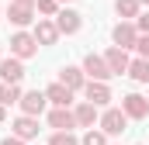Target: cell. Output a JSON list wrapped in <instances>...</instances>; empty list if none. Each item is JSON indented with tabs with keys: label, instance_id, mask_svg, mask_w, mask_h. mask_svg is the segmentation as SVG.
I'll return each mask as SVG.
<instances>
[{
	"label": "cell",
	"instance_id": "obj_23",
	"mask_svg": "<svg viewBox=\"0 0 149 145\" xmlns=\"http://www.w3.org/2000/svg\"><path fill=\"white\" fill-rule=\"evenodd\" d=\"M49 145H80V138H76L73 131H52Z\"/></svg>",
	"mask_w": 149,
	"mask_h": 145
},
{
	"label": "cell",
	"instance_id": "obj_8",
	"mask_svg": "<svg viewBox=\"0 0 149 145\" xmlns=\"http://www.w3.org/2000/svg\"><path fill=\"white\" fill-rule=\"evenodd\" d=\"M21 114H31V117H38L42 110L49 107V97H45V90H28V93H21Z\"/></svg>",
	"mask_w": 149,
	"mask_h": 145
},
{
	"label": "cell",
	"instance_id": "obj_3",
	"mask_svg": "<svg viewBox=\"0 0 149 145\" xmlns=\"http://www.w3.org/2000/svg\"><path fill=\"white\" fill-rule=\"evenodd\" d=\"M121 110L128 114V121H146L149 117V97H142V93H125L121 97Z\"/></svg>",
	"mask_w": 149,
	"mask_h": 145
},
{
	"label": "cell",
	"instance_id": "obj_17",
	"mask_svg": "<svg viewBox=\"0 0 149 145\" xmlns=\"http://www.w3.org/2000/svg\"><path fill=\"white\" fill-rule=\"evenodd\" d=\"M10 128H14V135H17V138H24V142L38 138V117H31V114H21Z\"/></svg>",
	"mask_w": 149,
	"mask_h": 145
},
{
	"label": "cell",
	"instance_id": "obj_18",
	"mask_svg": "<svg viewBox=\"0 0 149 145\" xmlns=\"http://www.w3.org/2000/svg\"><path fill=\"white\" fill-rule=\"evenodd\" d=\"M17 100H21V83H0V104L10 107Z\"/></svg>",
	"mask_w": 149,
	"mask_h": 145
},
{
	"label": "cell",
	"instance_id": "obj_22",
	"mask_svg": "<svg viewBox=\"0 0 149 145\" xmlns=\"http://www.w3.org/2000/svg\"><path fill=\"white\" fill-rule=\"evenodd\" d=\"M35 10L42 17H56L59 14V0H35Z\"/></svg>",
	"mask_w": 149,
	"mask_h": 145
},
{
	"label": "cell",
	"instance_id": "obj_32",
	"mask_svg": "<svg viewBox=\"0 0 149 145\" xmlns=\"http://www.w3.org/2000/svg\"><path fill=\"white\" fill-rule=\"evenodd\" d=\"M0 17H3V10H0Z\"/></svg>",
	"mask_w": 149,
	"mask_h": 145
},
{
	"label": "cell",
	"instance_id": "obj_16",
	"mask_svg": "<svg viewBox=\"0 0 149 145\" xmlns=\"http://www.w3.org/2000/svg\"><path fill=\"white\" fill-rule=\"evenodd\" d=\"M45 97H49L52 107H70V104H73V90H70L66 83H49V86H45Z\"/></svg>",
	"mask_w": 149,
	"mask_h": 145
},
{
	"label": "cell",
	"instance_id": "obj_27",
	"mask_svg": "<svg viewBox=\"0 0 149 145\" xmlns=\"http://www.w3.org/2000/svg\"><path fill=\"white\" fill-rule=\"evenodd\" d=\"M3 117H7V110H3V104H0V124H3Z\"/></svg>",
	"mask_w": 149,
	"mask_h": 145
},
{
	"label": "cell",
	"instance_id": "obj_21",
	"mask_svg": "<svg viewBox=\"0 0 149 145\" xmlns=\"http://www.w3.org/2000/svg\"><path fill=\"white\" fill-rule=\"evenodd\" d=\"M80 145H108V135H104L101 128H87L83 138H80Z\"/></svg>",
	"mask_w": 149,
	"mask_h": 145
},
{
	"label": "cell",
	"instance_id": "obj_12",
	"mask_svg": "<svg viewBox=\"0 0 149 145\" xmlns=\"http://www.w3.org/2000/svg\"><path fill=\"white\" fill-rule=\"evenodd\" d=\"M59 83H66L73 93H80V90L87 86V72H83V66H63V69H59Z\"/></svg>",
	"mask_w": 149,
	"mask_h": 145
},
{
	"label": "cell",
	"instance_id": "obj_25",
	"mask_svg": "<svg viewBox=\"0 0 149 145\" xmlns=\"http://www.w3.org/2000/svg\"><path fill=\"white\" fill-rule=\"evenodd\" d=\"M135 28H139V35H149V14H139L135 17Z\"/></svg>",
	"mask_w": 149,
	"mask_h": 145
},
{
	"label": "cell",
	"instance_id": "obj_28",
	"mask_svg": "<svg viewBox=\"0 0 149 145\" xmlns=\"http://www.w3.org/2000/svg\"><path fill=\"white\" fill-rule=\"evenodd\" d=\"M17 3H35V0H17Z\"/></svg>",
	"mask_w": 149,
	"mask_h": 145
},
{
	"label": "cell",
	"instance_id": "obj_13",
	"mask_svg": "<svg viewBox=\"0 0 149 145\" xmlns=\"http://www.w3.org/2000/svg\"><path fill=\"white\" fill-rule=\"evenodd\" d=\"M49 128H56V131H73L76 128V117L70 107H52L49 110Z\"/></svg>",
	"mask_w": 149,
	"mask_h": 145
},
{
	"label": "cell",
	"instance_id": "obj_9",
	"mask_svg": "<svg viewBox=\"0 0 149 145\" xmlns=\"http://www.w3.org/2000/svg\"><path fill=\"white\" fill-rule=\"evenodd\" d=\"M83 93H87V100L97 104V107H108V104H111V86H108L104 79H87Z\"/></svg>",
	"mask_w": 149,
	"mask_h": 145
},
{
	"label": "cell",
	"instance_id": "obj_4",
	"mask_svg": "<svg viewBox=\"0 0 149 145\" xmlns=\"http://www.w3.org/2000/svg\"><path fill=\"white\" fill-rule=\"evenodd\" d=\"M111 41L118 48H135V41H139V28H135V21H118L111 28Z\"/></svg>",
	"mask_w": 149,
	"mask_h": 145
},
{
	"label": "cell",
	"instance_id": "obj_30",
	"mask_svg": "<svg viewBox=\"0 0 149 145\" xmlns=\"http://www.w3.org/2000/svg\"><path fill=\"white\" fill-rule=\"evenodd\" d=\"M139 3H146V7H149V0H139Z\"/></svg>",
	"mask_w": 149,
	"mask_h": 145
},
{
	"label": "cell",
	"instance_id": "obj_10",
	"mask_svg": "<svg viewBox=\"0 0 149 145\" xmlns=\"http://www.w3.org/2000/svg\"><path fill=\"white\" fill-rule=\"evenodd\" d=\"M104 59H108V69H111L114 76H128V66H132L128 48H118V45H111V48L104 52Z\"/></svg>",
	"mask_w": 149,
	"mask_h": 145
},
{
	"label": "cell",
	"instance_id": "obj_14",
	"mask_svg": "<svg viewBox=\"0 0 149 145\" xmlns=\"http://www.w3.org/2000/svg\"><path fill=\"white\" fill-rule=\"evenodd\" d=\"M73 117H76V128H94L97 124V104H90V100H80L73 107Z\"/></svg>",
	"mask_w": 149,
	"mask_h": 145
},
{
	"label": "cell",
	"instance_id": "obj_15",
	"mask_svg": "<svg viewBox=\"0 0 149 145\" xmlns=\"http://www.w3.org/2000/svg\"><path fill=\"white\" fill-rule=\"evenodd\" d=\"M31 35L38 38V45H56V41H59V28H56L52 17H38V24H35Z\"/></svg>",
	"mask_w": 149,
	"mask_h": 145
},
{
	"label": "cell",
	"instance_id": "obj_19",
	"mask_svg": "<svg viewBox=\"0 0 149 145\" xmlns=\"http://www.w3.org/2000/svg\"><path fill=\"white\" fill-rule=\"evenodd\" d=\"M139 0H114V10H118V17H125V21H135L139 17Z\"/></svg>",
	"mask_w": 149,
	"mask_h": 145
},
{
	"label": "cell",
	"instance_id": "obj_31",
	"mask_svg": "<svg viewBox=\"0 0 149 145\" xmlns=\"http://www.w3.org/2000/svg\"><path fill=\"white\" fill-rule=\"evenodd\" d=\"M0 59H3V52H0Z\"/></svg>",
	"mask_w": 149,
	"mask_h": 145
},
{
	"label": "cell",
	"instance_id": "obj_1",
	"mask_svg": "<svg viewBox=\"0 0 149 145\" xmlns=\"http://www.w3.org/2000/svg\"><path fill=\"white\" fill-rule=\"evenodd\" d=\"M38 48H42L38 38L31 31H24V28L10 35V55H17V59H31V55H38Z\"/></svg>",
	"mask_w": 149,
	"mask_h": 145
},
{
	"label": "cell",
	"instance_id": "obj_20",
	"mask_svg": "<svg viewBox=\"0 0 149 145\" xmlns=\"http://www.w3.org/2000/svg\"><path fill=\"white\" fill-rule=\"evenodd\" d=\"M128 76L135 79V83H149V59H132V66H128Z\"/></svg>",
	"mask_w": 149,
	"mask_h": 145
},
{
	"label": "cell",
	"instance_id": "obj_7",
	"mask_svg": "<svg viewBox=\"0 0 149 145\" xmlns=\"http://www.w3.org/2000/svg\"><path fill=\"white\" fill-rule=\"evenodd\" d=\"M7 17H10L14 28H28V24H35V3H17V0H10Z\"/></svg>",
	"mask_w": 149,
	"mask_h": 145
},
{
	"label": "cell",
	"instance_id": "obj_24",
	"mask_svg": "<svg viewBox=\"0 0 149 145\" xmlns=\"http://www.w3.org/2000/svg\"><path fill=\"white\" fill-rule=\"evenodd\" d=\"M135 52H139L142 59H149V35H139V41H135Z\"/></svg>",
	"mask_w": 149,
	"mask_h": 145
},
{
	"label": "cell",
	"instance_id": "obj_26",
	"mask_svg": "<svg viewBox=\"0 0 149 145\" xmlns=\"http://www.w3.org/2000/svg\"><path fill=\"white\" fill-rule=\"evenodd\" d=\"M0 145H28V142H24V138H17V135H10V138H3Z\"/></svg>",
	"mask_w": 149,
	"mask_h": 145
},
{
	"label": "cell",
	"instance_id": "obj_11",
	"mask_svg": "<svg viewBox=\"0 0 149 145\" xmlns=\"http://www.w3.org/2000/svg\"><path fill=\"white\" fill-rule=\"evenodd\" d=\"M0 79L3 83H21L24 79V59H17V55L0 59Z\"/></svg>",
	"mask_w": 149,
	"mask_h": 145
},
{
	"label": "cell",
	"instance_id": "obj_2",
	"mask_svg": "<svg viewBox=\"0 0 149 145\" xmlns=\"http://www.w3.org/2000/svg\"><path fill=\"white\" fill-rule=\"evenodd\" d=\"M97 124H101V131L111 138V135H121V131H125L128 114H125L121 107H104V110H101V117H97Z\"/></svg>",
	"mask_w": 149,
	"mask_h": 145
},
{
	"label": "cell",
	"instance_id": "obj_6",
	"mask_svg": "<svg viewBox=\"0 0 149 145\" xmlns=\"http://www.w3.org/2000/svg\"><path fill=\"white\" fill-rule=\"evenodd\" d=\"M83 72H87L90 79H104V83L114 76V72L108 69V59H104V55H94V52L83 55Z\"/></svg>",
	"mask_w": 149,
	"mask_h": 145
},
{
	"label": "cell",
	"instance_id": "obj_5",
	"mask_svg": "<svg viewBox=\"0 0 149 145\" xmlns=\"http://www.w3.org/2000/svg\"><path fill=\"white\" fill-rule=\"evenodd\" d=\"M56 28H59V35H76V31L83 28V14L73 10V7H59V14H56Z\"/></svg>",
	"mask_w": 149,
	"mask_h": 145
},
{
	"label": "cell",
	"instance_id": "obj_29",
	"mask_svg": "<svg viewBox=\"0 0 149 145\" xmlns=\"http://www.w3.org/2000/svg\"><path fill=\"white\" fill-rule=\"evenodd\" d=\"M59 3H73V0H59Z\"/></svg>",
	"mask_w": 149,
	"mask_h": 145
}]
</instances>
